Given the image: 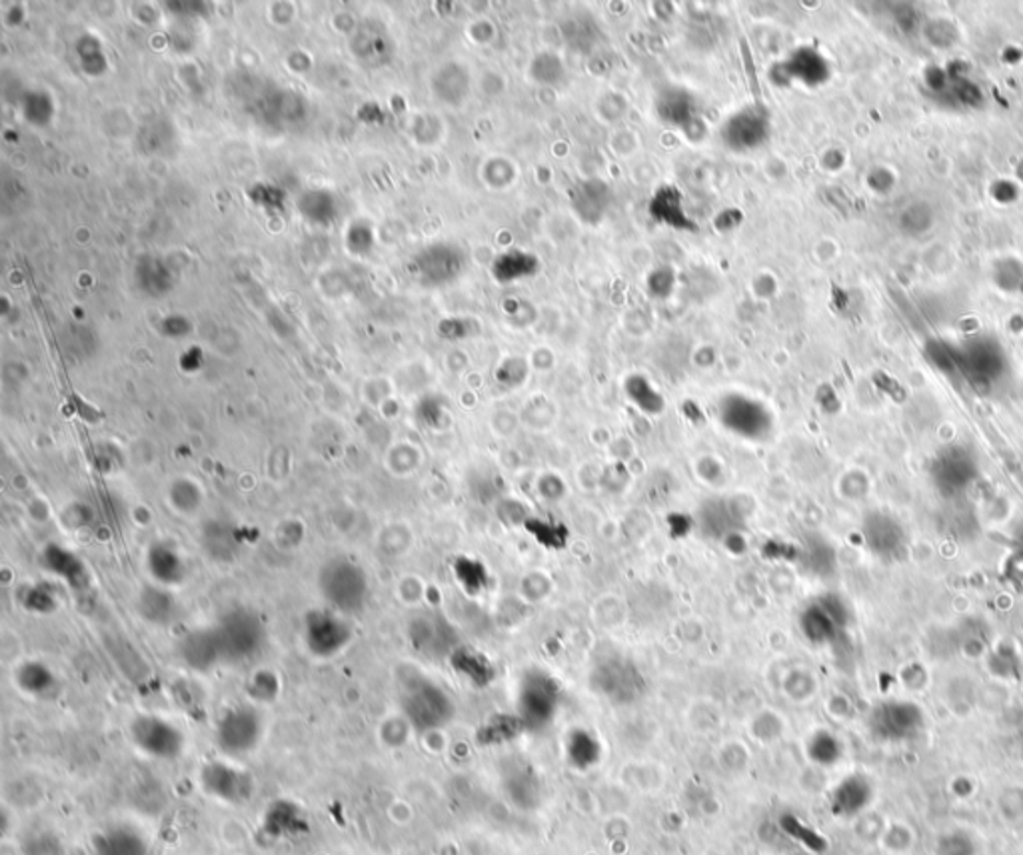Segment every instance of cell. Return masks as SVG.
<instances>
[{"instance_id":"17","label":"cell","mask_w":1023,"mask_h":855,"mask_svg":"<svg viewBox=\"0 0 1023 855\" xmlns=\"http://www.w3.org/2000/svg\"><path fill=\"white\" fill-rule=\"evenodd\" d=\"M202 548L209 554L210 558L219 562H231L236 552H238V542H236V532L231 524L226 522H209L202 528Z\"/></svg>"},{"instance_id":"12","label":"cell","mask_w":1023,"mask_h":855,"mask_svg":"<svg viewBox=\"0 0 1023 855\" xmlns=\"http://www.w3.org/2000/svg\"><path fill=\"white\" fill-rule=\"evenodd\" d=\"M41 564L51 576H56L60 580L67 581L68 588L82 592L90 584L89 570L82 564V559L70 549L63 548L60 544H48L43 549Z\"/></svg>"},{"instance_id":"3","label":"cell","mask_w":1023,"mask_h":855,"mask_svg":"<svg viewBox=\"0 0 1023 855\" xmlns=\"http://www.w3.org/2000/svg\"><path fill=\"white\" fill-rule=\"evenodd\" d=\"M265 737V718L253 703L232 706L222 713L214 730V742L229 759L251 756Z\"/></svg>"},{"instance_id":"8","label":"cell","mask_w":1023,"mask_h":855,"mask_svg":"<svg viewBox=\"0 0 1023 855\" xmlns=\"http://www.w3.org/2000/svg\"><path fill=\"white\" fill-rule=\"evenodd\" d=\"M178 656L187 664L188 668L200 671V674H207L210 669L224 664L221 642H219L214 625L212 628L190 630L185 636L180 637L178 640Z\"/></svg>"},{"instance_id":"16","label":"cell","mask_w":1023,"mask_h":855,"mask_svg":"<svg viewBox=\"0 0 1023 855\" xmlns=\"http://www.w3.org/2000/svg\"><path fill=\"white\" fill-rule=\"evenodd\" d=\"M766 136V119L758 112H742L726 124V143L734 148H752Z\"/></svg>"},{"instance_id":"20","label":"cell","mask_w":1023,"mask_h":855,"mask_svg":"<svg viewBox=\"0 0 1023 855\" xmlns=\"http://www.w3.org/2000/svg\"><path fill=\"white\" fill-rule=\"evenodd\" d=\"M24 608L29 612H36V614L53 612L56 608L55 592L46 584L34 586L33 590H29V593L24 596Z\"/></svg>"},{"instance_id":"11","label":"cell","mask_w":1023,"mask_h":855,"mask_svg":"<svg viewBox=\"0 0 1023 855\" xmlns=\"http://www.w3.org/2000/svg\"><path fill=\"white\" fill-rule=\"evenodd\" d=\"M92 855H151V844L134 825L119 823L94 837Z\"/></svg>"},{"instance_id":"19","label":"cell","mask_w":1023,"mask_h":855,"mask_svg":"<svg viewBox=\"0 0 1023 855\" xmlns=\"http://www.w3.org/2000/svg\"><path fill=\"white\" fill-rule=\"evenodd\" d=\"M278 691H280V681L276 678L275 671L260 669L248 681V693L256 703L275 702Z\"/></svg>"},{"instance_id":"10","label":"cell","mask_w":1023,"mask_h":855,"mask_svg":"<svg viewBox=\"0 0 1023 855\" xmlns=\"http://www.w3.org/2000/svg\"><path fill=\"white\" fill-rule=\"evenodd\" d=\"M408 636L420 654L441 656L451 647L452 628L441 615L424 614L410 622Z\"/></svg>"},{"instance_id":"14","label":"cell","mask_w":1023,"mask_h":855,"mask_svg":"<svg viewBox=\"0 0 1023 855\" xmlns=\"http://www.w3.org/2000/svg\"><path fill=\"white\" fill-rule=\"evenodd\" d=\"M138 614L143 615L146 622L155 625L170 624L177 618V600L170 596L168 588L163 586H148L144 588L138 596Z\"/></svg>"},{"instance_id":"6","label":"cell","mask_w":1023,"mask_h":855,"mask_svg":"<svg viewBox=\"0 0 1023 855\" xmlns=\"http://www.w3.org/2000/svg\"><path fill=\"white\" fill-rule=\"evenodd\" d=\"M129 735L141 754L160 762H173L182 756L187 744L180 728L156 713L136 715L129 725Z\"/></svg>"},{"instance_id":"1","label":"cell","mask_w":1023,"mask_h":855,"mask_svg":"<svg viewBox=\"0 0 1023 855\" xmlns=\"http://www.w3.org/2000/svg\"><path fill=\"white\" fill-rule=\"evenodd\" d=\"M319 590L331 610L348 618L360 614L366 608L370 580L358 562L338 556L320 568Z\"/></svg>"},{"instance_id":"9","label":"cell","mask_w":1023,"mask_h":855,"mask_svg":"<svg viewBox=\"0 0 1023 855\" xmlns=\"http://www.w3.org/2000/svg\"><path fill=\"white\" fill-rule=\"evenodd\" d=\"M146 570L151 578L155 580L156 586L163 588H173L180 586L187 580L188 566L187 559L180 554V549L175 544L168 542H155L151 548L146 549Z\"/></svg>"},{"instance_id":"18","label":"cell","mask_w":1023,"mask_h":855,"mask_svg":"<svg viewBox=\"0 0 1023 855\" xmlns=\"http://www.w3.org/2000/svg\"><path fill=\"white\" fill-rule=\"evenodd\" d=\"M168 500L173 508L182 515L194 514L202 506V490L190 478H178L168 490Z\"/></svg>"},{"instance_id":"5","label":"cell","mask_w":1023,"mask_h":855,"mask_svg":"<svg viewBox=\"0 0 1023 855\" xmlns=\"http://www.w3.org/2000/svg\"><path fill=\"white\" fill-rule=\"evenodd\" d=\"M353 624L346 615L334 612L331 608L310 610L302 622V642L310 656L331 659L341 656L353 644Z\"/></svg>"},{"instance_id":"21","label":"cell","mask_w":1023,"mask_h":855,"mask_svg":"<svg viewBox=\"0 0 1023 855\" xmlns=\"http://www.w3.org/2000/svg\"><path fill=\"white\" fill-rule=\"evenodd\" d=\"M24 855H65L63 845L58 840L48 834L33 835L24 844Z\"/></svg>"},{"instance_id":"2","label":"cell","mask_w":1023,"mask_h":855,"mask_svg":"<svg viewBox=\"0 0 1023 855\" xmlns=\"http://www.w3.org/2000/svg\"><path fill=\"white\" fill-rule=\"evenodd\" d=\"M221 642L224 664H244L256 658L266 644V624L260 614L248 608H234L214 625Z\"/></svg>"},{"instance_id":"4","label":"cell","mask_w":1023,"mask_h":855,"mask_svg":"<svg viewBox=\"0 0 1023 855\" xmlns=\"http://www.w3.org/2000/svg\"><path fill=\"white\" fill-rule=\"evenodd\" d=\"M400 708L408 724L419 732H432L448 724L454 712L446 691L426 678H412L402 686Z\"/></svg>"},{"instance_id":"15","label":"cell","mask_w":1023,"mask_h":855,"mask_svg":"<svg viewBox=\"0 0 1023 855\" xmlns=\"http://www.w3.org/2000/svg\"><path fill=\"white\" fill-rule=\"evenodd\" d=\"M14 681L21 688L23 693L31 698H51L58 688V681L53 674V669L45 666L43 662H24L14 671Z\"/></svg>"},{"instance_id":"13","label":"cell","mask_w":1023,"mask_h":855,"mask_svg":"<svg viewBox=\"0 0 1023 855\" xmlns=\"http://www.w3.org/2000/svg\"><path fill=\"white\" fill-rule=\"evenodd\" d=\"M416 270L429 285H444L463 270V258L456 248L434 246L420 254Z\"/></svg>"},{"instance_id":"7","label":"cell","mask_w":1023,"mask_h":855,"mask_svg":"<svg viewBox=\"0 0 1023 855\" xmlns=\"http://www.w3.org/2000/svg\"><path fill=\"white\" fill-rule=\"evenodd\" d=\"M200 786L212 800L226 806H243L253 798L254 778L246 769L224 759L207 762L200 769Z\"/></svg>"}]
</instances>
